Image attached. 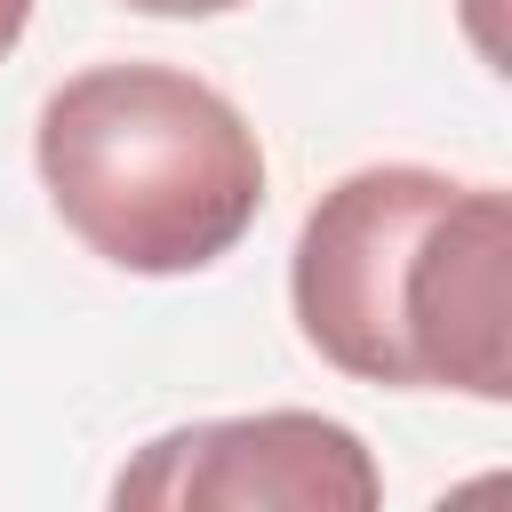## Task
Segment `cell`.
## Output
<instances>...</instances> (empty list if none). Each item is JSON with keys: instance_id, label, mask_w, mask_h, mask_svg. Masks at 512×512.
<instances>
[{"instance_id": "6da1fadb", "label": "cell", "mask_w": 512, "mask_h": 512, "mask_svg": "<svg viewBox=\"0 0 512 512\" xmlns=\"http://www.w3.org/2000/svg\"><path fill=\"white\" fill-rule=\"evenodd\" d=\"M288 304L336 376L512 400V200L416 160L352 168L296 232Z\"/></svg>"}, {"instance_id": "7a4b0ae2", "label": "cell", "mask_w": 512, "mask_h": 512, "mask_svg": "<svg viewBox=\"0 0 512 512\" xmlns=\"http://www.w3.org/2000/svg\"><path fill=\"white\" fill-rule=\"evenodd\" d=\"M64 232L144 280L208 272L264 216V144L248 112L176 64H88L32 128Z\"/></svg>"}, {"instance_id": "3957f363", "label": "cell", "mask_w": 512, "mask_h": 512, "mask_svg": "<svg viewBox=\"0 0 512 512\" xmlns=\"http://www.w3.org/2000/svg\"><path fill=\"white\" fill-rule=\"evenodd\" d=\"M120 512H368L384 504V472L368 440L312 408L208 416L144 440L120 480Z\"/></svg>"}, {"instance_id": "277c9868", "label": "cell", "mask_w": 512, "mask_h": 512, "mask_svg": "<svg viewBox=\"0 0 512 512\" xmlns=\"http://www.w3.org/2000/svg\"><path fill=\"white\" fill-rule=\"evenodd\" d=\"M136 16H224V8H248V0H120Z\"/></svg>"}, {"instance_id": "5b68a950", "label": "cell", "mask_w": 512, "mask_h": 512, "mask_svg": "<svg viewBox=\"0 0 512 512\" xmlns=\"http://www.w3.org/2000/svg\"><path fill=\"white\" fill-rule=\"evenodd\" d=\"M24 24H32V0H0V56L24 40Z\"/></svg>"}]
</instances>
